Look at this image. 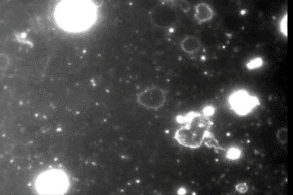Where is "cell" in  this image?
I'll return each mask as SVG.
<instances>
[{
	"instance_id": "cell-1",
	"label": "cell",
	"mask_w": 293,
	"mask_h": 195,
	"mask_svg": "<svg viewBox=\"0 0 293 195\" xmlns=\"http://www.w3.org/2000/svg\"><path fill=\"white\" fill-rule=\"evenodd\" d=\"M183 125L176 131L175 139L185 148H200L210 133L211 121L210 117L199 112H190L183 119Z\"/></svg>"
},
{
	"instance_id": "cell-2",
	"label": "cell",
	"mask_w": 293,
	"mask_h": 195,
	"mask_svg": "<svg viewBox=\"0 0 293 195\" xmlns=\"http://www.w3.org/2000/svg\"><path fill=\"white\" fill-rule=\"evenodd\" d=\"M61 21L69 27H79L88 21L89 13L86 10V7L77 2L69 3L61 10Z\"/></svg>"
},
{
	"instance_id": "cell-3",
	"label": "cell",
	"mask_w": 293,
	"mask_h": 195,
	"mask_svg": "<svg viewBox=\"0 0 293 195\" xmlns=\"http://www.w3.org/2000/svg\"><path fill=\"white\" fill-rule=\"evenodd\" d=\"M150 15L152 22L160 28L171 27L177 21V12L167 5L155 7Z\"/></svg>"
},
{
	"instance_id": "cell-4",
	"label": "cell",
	"mask_w": 293,
	"mask_h": 195,
	"mask_svg": "<svg viewBox=\"0 0 293 195\" xmlns=\"http://www.w3.org/2000/svg\"><path fill=\"white\" fill-rule=\"evenodd\" d=\"M165 100V93L162 89L157 87L146 89L138 98V101L141 105L150 109H158L164 105Z\"/></svg>"
},
{
	"instance_id": "cell-5",
	"label": "cell",
	"mask_w": 293,
	"mask_h": 195,
	"mask_svg": "<svg viewBox=\"0 0 293 195\" xmlns=\"http://www.w3.org/2000/svg\"><path fill=\"white\" fill-rule=\"evenodd\" d=\"M38 184L40 189L45 191V193H59L65 189V179L57 172H51L43 177Z\"/></svg>"
},
{
	"instance_id": "cell-6",
	"label": "cell",
	"mask_w": 293,
	"mask_h": 195,
	"mask_svg": "<svg viewBox=\"0 0 293 195\" xmlns=\"http://www.w3.org/2000/svg\"><path fill=\"white\" fill-rule=\"evenodd\" d=\"M233 109L239 114H246L254 107V99L246 92L239 91L234 93L230 100Z\"/></svg>"
},
{
	"instance_id": "cell-7",
	"label": "cell",
	"mask_w": 293,
	"mask_h": 195,
	"mask_svg": "<svg viewBox=\"0 0 293 195\" xmlns=\"http://www.w3.org/2000/svg\"><path fill=\"white\" fill-rule=\"evenodd\" d=\"M213 15L214 13L212 9L205 3H200L195 7V17L200 23L210 21L212 19Z\"/></svg>"
},
{
	"instance_id": "cell-8",
	"label": "cell",
	"mask_w": 293,
	"mask_h": 195,
	"mask_svg": "<svg viewBox=\"0 0 293 195\" xmlns=\"http://www.w3.org/2000/svg\"><path fill=\"white\" fill-rule=\"evenodd\" d=\"M201 46L200 40L193 36L185 37L181 43L182 49L188 54H194L199 52Z\"/></svg>"
},
{
	"instance_id": "cell-9",
	"label": "cell",
	"mask_w": 293,
	"mask_h": 195,
	"mask_svg": "<svg viewBox=\"0 0 293 195\" xmlns=\"http://www.w3.org/2000/svg\"><path fill=\"white\" fill-rule=\"evenodd\" d=\"M10 65V59L5 53H0V71L6 70Z\"/></svg>"
},
{
	"instance_id": "cell-10",
	"label": "cell",
	"mask_w": 293,
	"mask_h": 195,
	"mask_svg": "<svg viewBox=\"0 0 293 195\" xmlns=\"http://www.w3.org/2000/svg\"><path fill=\"white\" fill-rule=\"evenodd\" d=\"M277 139L281 143L285 144L287 141V129H281L277 133Z\"/></svg>"
},
{
	"instance_id": "cell-11",
	"label": "cell",
	"mask_w": 293,
	"mask_h": 195,
	"mask_svg": "<svg viewBox=\"0 0 293 195\" xmlns=\"http://www.w3.org/2000/svg\"><path fill=\"white\" fill-rule=\"evenodd\" d=\"M92 2L96 5V6H100V4L99 2L103 3V0H92Z\"/></svg>"
}]
</instances>
